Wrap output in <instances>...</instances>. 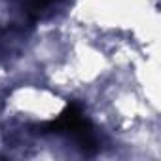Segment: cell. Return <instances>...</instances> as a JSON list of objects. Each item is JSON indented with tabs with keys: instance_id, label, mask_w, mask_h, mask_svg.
Listing matches in <instances>:
<instances>
[{
	"instance_id": "cell-1",
	"label": "cell",
	"mask_w": 161,
	"mask_h": 161,
	"mask_svg": "<svg viewBox=\"0 0 161 161\" xmlns=\"http://www.w3.org/2000/svg\"><path fill=\"white\" fill-rule=\"evenodd\" d=\"M36 133H40V135H47V133L68 135V136L74 138V142L78 144V148L82 150L84 153H87V155L97 153L99 148H101L97 133H95L91 121L84 116L82 108H80L78 104H68L57 119L40 125Z\"/></svg>"
},
{
	"instance_id": "cell-2",
	"label": "cell",
	"mask_w": 161,
	"mask_h": 161,
	"mask_svg": "<svg viewBox=\"0 0 161 161\" xmlns=\"http://www.w3.org/2000/svg\"><path fill=\"white\" fill-rule=\"evenodd\" d=\"M31 34V25L12 23L0 29V59H12L21 53Z\"/></svg>"
},
{
	"instance_id": "cell-3",
	"label": "cell",
	"mask_w": 161,
	"mask_h": 161,
	"mask_svg": "<svg viewBox=\"0 0 161 161\" xmlns=\"http://www.w3.org/2000/svg\"><path fill=\"white\" fill-rule=\"evenodd\" d=\"M63 0H10V4L27 19L29 25H34L42 19L51 17Z\"/></svg>"
}]
</instances>
